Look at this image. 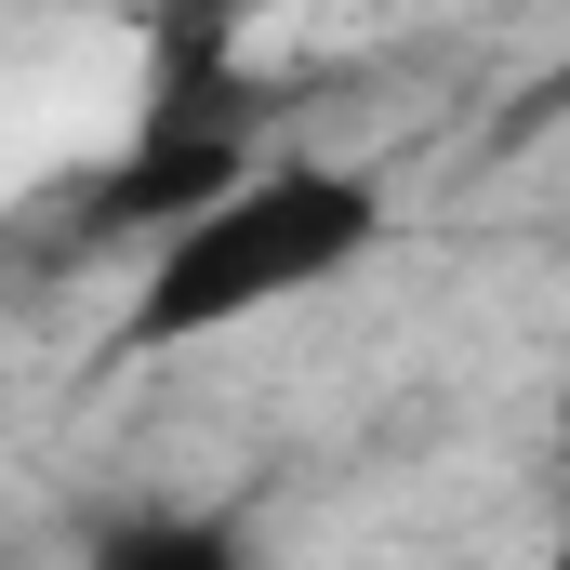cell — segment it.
Listing matches in <instances>:
<instances>
[{
  "mask_svg": "<svg viewBox=\"0 0 570 570\" xmlns=\"http://www.w3.org/2000/svg\"><path fill=\"white\" fill-rule=\"evenodd\" d=\"M385 253V186L358 159H318V146H266V159H226L199 199H173L134 239V305H120V345H226L253 318H292L305 292H332L345 266Z\"/></svg>",
  "mask_w": 570,
  "mask_h": 570,
  "instance_id": "6da1fadb",
  "label": "cell"
}]
</instances>
